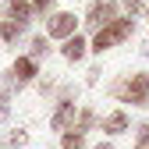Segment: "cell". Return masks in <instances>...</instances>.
Wrapping results in <instances>:
<instances>
[{"label": "cell", "mask_w": 149, "mask_h": 149, "mask_svg": "<svg viewBox=\"0 0 149 149\" xmlns=\"http://www.w3.org/2000/svg\"><path fill=\"white\" fill-rule=\"evenodd\" d=\"M110 92L121 100V103H132V107H146L149 103V74L139 71V74H128V78L114 82Z\"/></svg>", "instance_id": "1"}, {"label": "cell", "mask_w": 149, "mask_h": 149, "mask_svg": "<svg viewBox=\"0 0 149 149\" xmlns=\"http://www.w3.org/2000/svg\"><path fill=\"white\" fill-rule=\"evenodd\" d=\"M132 32H135V18H117V22H110L107 29L96 32V39H92V53H107L110 46H117L124 39H132Z\"/></svg>", "instance_id": "2"}, {"label": "cell", "mask_w": 149, "mask_h": 149, "mask_svg": "<svg viewBox=\"0 0 149 149\" xmlns=\"http://www.w3.org/2000/svg\"><path fill=\"white\" fill-rule=\"evenodd\" d=\"M117 11H121L117 0H96V4L89 7V14H85V25H89L92 32H100V29H107L110 22H117Z\"/></svg>", "instance_id": "3"}, {"label": "cell", "mask_w": 149, "mask_h": 149, "mask_svg": "<svg viewBox=\"0 0 149 149\" xmlns=\"http://www.w3.org/2000/svg\"><path fill=\"white\" fill-rule=\"evenodd\" d=\"M74 29H78L74 14L71 11H57V14H50V22H46V39H71Z\"/></svg>", "instance_id": "4"}, {"label": "cell", "mask_w": 149, "mask_h": 149, "mask_svg": "<svg viewBox=\"0 0 149 149\" xmlns=\"http://www.w3.org/2000/svg\"><path fill=\"white\" fill-rule=\"evenodd\" d=\"M36 74H39V64H36L32 57H18V61L7 68V82L22 89V85H29V82L36 78Z\"/></svg>", "instance_id": "5"}, {"label": "cell", "mask_w": 149, "mask_h": 149, "mask_svg": "<svg viewBox=\"0 0 149 149\" xmlns=\"http://www.w3.org/2000/svg\"><path fill=\"white\" fill-rule=\"evenodd\" d=\"M32 4H29V0H4V22H14V25H29L32 22Z\"/></svg>", "instance_id": "6"}, {"label": "cell", "mask_w": 149, "mask_h": 149, "mask_svg": "<svg viewBox=\"0 0 149 149\" xmlns=\"http://www.w3.org/2000/svg\"><path fill=\"white\" fill-rule=\"evenodd\" d=\"M50 128H53V132H71V128H74V103H61L57 110H53Z\"/></svg>", "instance_id": "7"}, {"label": "cell", "mask_w": 149, "mask_h": 149, "mask_svg": "<svg viewBox=\"0 0 149 149\" xmlns=\"http://www.w3.org/2000/svg\"><path fill=\"white\" fill-rule=\"evenodd\" d=\"M85 50H89V43L82 39L78 32H74L71 39H64V46H61V53H64V61H71V64H78V61L85 57Z\"/></svg>", "instance_id": "8"}, {"label": "cell", "mask_w": 149, "mask_h": 149, "mask_svg": "<svg viewBox=\"0 0 149 149\" xmlns=\"http://www.w3.org/2000/svg\"><path fill=\"white\" fill-rule=\"evenodd\" d=\"M103 132H107V135H121V132H128V114H124V110L107 114V117H103Z\"/></svg>", "instance_id": "9"}, {"label": "cell", "mask_w": 149, "mask_h": 149, "mask_svg": "<svg viewBox=\"0 0 149 149\" xmlns=\"http://www.w3.org/2000/svg\"><path fill=\"white\" fill-rule=\"evenodd\" d=\"M25 29L22 25H14V22H4V18H0V50H7L14 39H18V36H22Z\"/></svg>", "instance_id": "10"}, {"label": "cell", "mask_w": 149, "mask_h": 149, "mask_svg": "<svg viewBox=\"0 0 149 149\" xmlns=\"http://www.w3.org/2000/svg\"><path fill=\"white\" fill-rule=\"evenodd\" d=\"M29 46H32V50H29V57H32L36 64H39L46 53H50V46H46V36H32V43H29Z\"/></svg>", "instance_id": "11"}, {"label": "cell", "mask_w": 149, "mask_h": 149, "mask_svg": "<svg viewBox=\"0 0 149 149\" xmlns=\"http://www.w3.org/2000/svg\"><path fill=\"white\" fill-rule=\"evenodd\" d=\"M61 149H85V135H78V132H64V135H61Z\"/></svg>", "instance_id": "12"}, {"label": "cell", "mask_w": 149, "mask_h": 149, "mask_svg": "<svg viewBox=\"0 0 149 149\" xmlns=\"http://www.w3.org/2000/svg\"><path fill=\"white\" fill-rule=\"evenodd\" d=\"M92 124H96V114H92V110H82V114H78V121H74V128H71V132H78V135H85V132H89Z\"/></svg>", "instance_id": "13"}, {"label": "cell", "mask_w": 149, "mask_h": 149, "mask_svg": "<svg viewBox=\"0 0 149 149\" xmlns=\"http://www.w3.org/2000/svg\"><path fill=\"white\" fill-rule=\"evenodd\" d=\"M135 149H149V124H139V139H135Z\"/></svg>", "instance_id": "14"}, {"label": "cell", "mask_w": 149, "mask_h": 149, "mask_svg": "<svg viewBox=\"0 0 149 149\" xmlns=\"http://www.w3.org/2000/svg\"><path fill=\"white\" fill-rule=\"evenodd\" d=\"M25 142H29V135H25V132H11V135H7V146H11V149L25 146Z\"/></svg>", "instance_id": "15"}, {"label": "cell", "mask_w": 149, "mask_h": 149, "mask_svg": "<svg viewBox=\"0 0 149 149\" xmlns=\"http://www.w3.org/2000/svg\"><path fill=\"white\" fill-rule=\"evenodd\" d=\"M29 4H32V11H36V14H46L53 4H57V0H29Z\"/></svg>", "instance_id": "16"}, {"label": "cell", "mask_w": 149, "mask_h": 149, "mask_svg": "<svg viewBox=\"0 0 149 149\" xmlns=\"http://www.w3.org/2000/svg\"><path fill=\"white\" fill-rule=\"evenodd\" d=\"M121 7L128 11V18H132V14H139V11H142V0H121Z\"/></svg>", "instance_id": "17"}, {"label": "cell", "mask_w": 149, "mask_h": 149, "mask_svg": "<svg viewBox=\"0 0 149 149\" xmlns=\"http://www.w3.org/2000/svg\"><path fill=\"white\" fill-rule=\"evenodd\" d=\"M7 110H11V96H7V92H4V89H0V121H4V117H7Z\"/></svg>", "instance_id": "18"}, {"label": "cell", "mask_w": 149, "mask_h": 149, "mask_svg": "<svg viewBox=\"0 0 149 149\" xmlns=\"http://www.w3.org/2000/svg\"><path fill=\"white\" fill-rule=\"evenodd\" d=\"M96 149H114V146H110V142H100V146H96Z\"/></svg>", "instance_id": "19"}]
</instances>
